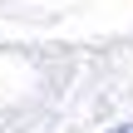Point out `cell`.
I'll return each mask as SVG.
<instances>
[{
    "instance_id": "cell-1",
    "label": "cell",
    "mask_w": 133,
    "mask_h": 133,
    "mask_svg": "<svg viewBox=\"0 0 133 133\" xmlns=\"http://www.w3.org/2000/svg\"><path fill=\"white\" fill-rule=\"evenodd\" d=\"M114 133H133V123H123V128H114Z\"/></svg>"
}]
</instances>
